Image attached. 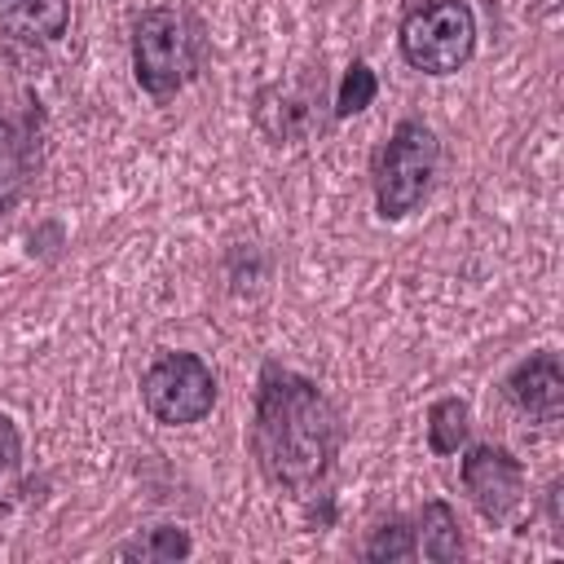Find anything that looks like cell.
<instances>
[{"mask_svg": "<svg viewBox=\"0 0 564 564\" xmlns=\"http://www.w3.org/2000/svg\"><path fill=\"white\" fill-rule=\"evenodd\" d=\"M339 441L344 427L335 401L308 375L269 361L251 414V458L260 476L286 494H308L330 476Z\"/></svg>", "mask_w": 564, "mask_h": 564, "instance_id": "1", "label": "cell"}, {"mask_svg": "<svg viewBox=\"0 0 564 564\" xmlns=\"http://www.w3.org/2000/svg\"><path fill=\"white\" fill-rule=\"evenodd\" d=\"M203 66V26L185 9H145L132 22V75L154 101L176 97Z\"/></svg>", "mask_w": 564, "mask_h": 564, "instance_id": "2", "label": "cell"}, {"mask_svg": "<svg viewBox=\"0 0 564 564\" xmlns=\"http://www.w3.org/2000/svg\"><path fill=\"white\" fill-rule=\"evenodd\" d=\"M441 167V141L423 119H401L375 154V207L383 220L410 216Z\"/></svg>", "mask_w": 564, "mask_h": 564, "instance_id": "3", "label": "cell"}, {"mask_svg": "<svg viewBox=\"0 0 564 564\" xmlns=\"http://www.w3.org/2000/svg\"><path fill=\"white\" fill-rule=\"evenodd\" d=\"M401 57L423 75H454L476 53V13L467 0H410L397 26Z\"/></svg>", "mask_w": 564, "mask_h": 564, "instance_id": "4", "label": "cell"}, {"mask_svg": "<svg viewBox=\"0 0 564 564\" xmlns=\"http://www.w3.org/2000/svg\"><path fill=\"white\" fill-rule=\"evenodd\" d=\"M141 401L154 423H198L216 405V375L198 352H159L141 375Z\"/></svg>", "mask_w": 564, "mask_h": 564, "instance_id": "5", "label": "cell"}, {"mask_svg": "<svg viewBox=\"0 0 564 564\" xmlns=\"http://www.w3.org/2000/svg\"><path fill=\"white\" fill-rule=\"evenodd\" d=\"M458 476H463V489H467L471 507L489 524H511V516L524 502V463L507 445H494V441L471 445Z\"/></svg>", "mask_w": 564, "mask_h": 564, "instance_id": "6", "label": "cell"}, {"mask_svg": "<svg viewBox=\"0 0 564 564\" xmlns=\"http://www.w3.org/2000/svg\"><path fill=\"white\" fill-rule=\"evenodd\" d=\"M507 397L520 414L538 419V423H555L564 414V366L560 352L542 348L529 352L511 375H507Z\"/></svg>", "mask_w": 564, "mask_h": 564, "instance_id": "7", "label": "cell"}, {"mask_svg": "<svg viewBox=\"0 0 564 564\" xmlns=\"http://www.w3.org/2000/svg\"><path fill=\"white\" fill-rule=\"evenodd\" d=\"M0 26L18 40L53 44L70 26V0H0Z\"/></svg>", "mask_w": 564, "mask_h": 564, "instance_id": "8", "label": "cell"}, {"mask_svg": "<svg viewBox=\"0 0 564 564\" xmlns=\"http://www.w3.org/2000/svg\"><path fill=\"white\" fill-rule=\"evenodd\" d=\"M414 555L436 560V564L463 555V533H458V516H454L449 502L432 498V502L419 511V520H414Z\"/></svg>", "mask_w": 564, "mask_h": 564, "instance_id": "9", "label": "cell"}, {"mask_svg": "<svg viewBox=\"0 0 564 564\" xmlns=\"http://www.w3.org/2000/svg\"><path fill=\"white\" fill-rule=\"evenodd\" d=\"M467 432H471V410L463 397H436L427 405V449L432 454H458Z\"/></svg>", "mask_w": 564, "mask_h": 564, "instance_id": "10", "label": "cell"}, {"mask_svg": "<svg viewBox=\"0 0 564 564\" xmlns=\"http://www.w3.org/2000/svg\"><path fill=\"white\" fill-rule=\"evenodd\" d=\"M26 189V141L22 132L0 115V212L13 207Z\"/></svg>", "mask_w": 564, "mask_h": 564, "instance_id": "11", "label": "cell"}, {"mask_svg": "<svg viewBox=\"0 0 564 564\" xmlns=\"http://www.w3.org/2000/svg\"><path fill=\"white\" fill-rule=\"evenodd\" d=\"M194 551V542H189V533L185 529H172V524H159V529H145V533H137L132 542H123L119 546V555L123 560H185Z\"/></svg>", "mask_w": 564, "mask_h": 564, "instance_id": "12", "label": "cell"}, {"mask_svg": "<svg viewBox=\"0 0 564 564\" xmlns=\"http://www.w3.org/2000/svg\"><path fill=\"white\" fill-rule=\"evenodd\" d=\"M375 93H379V79H375V70H370V62H361V57H357V62L344 70V79H339L335 115H339V119H348V115L366 110V106L375 101Z\"/></svg>", "mask_w": 564, "mask_h": 564, "instance_id": "13", "label": "cell"}, {"mask_svg": "<svg viewBox=\"0 0 564 564\" xmlns=\"http://www.w3.org/2000/svg\"><path fill=\"white\" fill-rule=\"evenodd\" d=\"M366 560H414V524L392 520L375 533V542L366 546Z\"/></svg>", "mask_w": 564, "mask_h": 564, "instance_id": "14", "label": "cell"}, {"mask_svg": "<svg viewBox=\"0 0 564 564\" xmlns=\"http://www.w3.org/2000/svg\"><path fill=\"white\" fill-rule=\"evenodd\" d=\"M18 458H22V441H18V427L0 414V467L4 471H13L18 467Z\"/></svg>", "mask_w": 564, "mask_h": 564, "instance_id": "15", "label": "cell"}]
</instances>
